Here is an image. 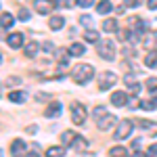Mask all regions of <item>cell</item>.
Returning a JSON list of instances; mask_svg holds the SVG:
<instances>
[{
    "label": "cell",
    "mask_w": 157,
    "mask_h": 157,
    "mask_svg": "<svg viewBox=\"0 0 157 157\" xmlns=\"http://www.w3.org/2000/svg\"><path fill=\"white\" fill-rule=\"evenodd\" d=\"M13 15H9V13H2V29H9V27H13Z\"/></svg>",
    "instance_id": "22"
},
{
    "label": "cell",
    "mask_w": 157,
    "mask_h": 157,
    "mask_svg": "<svg viewBox=\"0 0 157 157\" xmlns=\"http://www.w3.org/2000/svg\"><path fill=\"white\" fill-rule=\"evenodd\" d=\"M145 65L147 67H155L157 65V50H151V52L145 57Z\"/></svg>",
    "instance_id": "20"
},
{
    "label": "cell",
    "mask_w": 157,
    "mask_h": 157,
    "mask_svg": "<svg viewBox=\"0 0 157 157\" xmlns=\"http://www.w3.org/2000/svg\"><path fill=\"white\" fill-rule=\"evenodd\" d=\"M80 23H82V25H90V23H92V19H90L88 15H84V17L80 19Z\"/></svg>",
    "instance_id": "33"
},
{
    "label": "cell",
    "mask_w": 157,
    "mask_h": 157,
    "mask_svg": "<svg viewBox=\"0 0 157 157\" xmlns=\"http://www.w3.org/2000/svg\"><path fill=\"white\" fill-rule=\"evenodd\" d=\"M109 155H113V157L128 155V149H126V147H113V149H109Z\"/></svg>",
    "instance_id": "21"
},
{
    "label": "cell",
    "mask_w": 157,
    "mask_h": 157,
    "mask_svg": "<svg viewBox=\"0 0 157 157\" xmlns=\"http://www.w3.org/2000/svg\"><path fill=\"white\" fill-rule=\"evenodd\" d=\"M75 136H78L75 132H71V130H65V132L61 134V145H65V147H71V143L75 140Z\"/></svg>",
    "instance_id": "12"
},
{
    "label": "cell",
    "mask_w": 157,
    "mask_h": 157,
    "mask_svg": "<svg viewBox=\"0 0 157 157\" xmlns=\"http://www.w3.org/2000/svg\"><path fill=\"white\" fill-rule=\"evenodd\" d=\"M113 11V4L109 2V0H101L97 4V13H101V15H107V13Z\"/></svg>",
    "instance_id": "14"
},
{
    "label": "cell",
    "mask_w": 157,
    "mask_h": 157,
    "mask_svg": "<svg viewBox=\"0 0 157 157\" xmlns=\"http://www.w3.org/2000/svg\"><path fill=\"white\" fill-rule=\"evenodd\" d=\"M38 50H40V44L38 42H27L25 44V57H36Z\"/></svg>",
    "instance_id": "15"
},
{
    "label": "cell",
    "mask_w": 157,
    "mask_h": 157,
    "mask_svg": "<svg viewBox=\"0 0 157 157\" xmlns=\"http://www.w3.org/2000/svg\"><path fill=\"white\" fill-rule=\"evenodd\" d=\"M103 29H105V32H117V21H115V19H105V21H103Z\"/></svg>",
    "instance_id": "18"
},
{
    "label": "cell",
    "mask_w": 157,
    "mask_h": 157,
    "mask_svg": "<svg viewBox=\"0 0 157 157\" xmlns=\"http://www.w3.org/2000/svg\"><path fill=\"white\" fill-rule=\"evenodd\" d=\"M126 103H128V97H126V92L117 90V92H113V94H111V105H115V107H124Z\"/></svg>",
    "instance_id": "7"
},
{
    "label": "cell",
    "mask_w": 157,
    "mask_h": 157,
    "mask_svg": "<svg viewBox=\"0 0 157 157\" xmlns=\"http://www.w3.org/2000/svg\"><path fill=\"white\" fill-rule=\"evenodd\" d=\"M97 52L103 57V59H109V61L115 59V46H113V42H111V40H98Z\"/></svg>",
    "instance_id": "2"
},
{
    "label": "cell",
    "mask_w": 157,
    "mask_h": 157,
    "mask_svg": "<svg viewBox=\"0 0 157 157\" xmlns=\"http://www.w3.org/2000/svg\"><path fill=\"white\" fill-rule=\"evenodd\" d=\"M29 17H32V13L27 11V9H19V19H21V21H27Z\"/></svg>",
    "instance_id": "27"
},
{
    "label": "cell",
    "mask_w": 157,
    "mask_h": 157,
    "mask_svg": "<svg viewBox=\"0 0 157 157\" xmlns=\"http://www.w3.org/2000/svg\"><path fill=\"white\" fill-rule=\"evenodd\" d=\"M86 117H88V111H86V107L82 105V103H73L71 105V120L75 126H82V124H86Z\"/></svg>",
    "instance_id": "3"
},
{
    "label": "cell",
    "mask_w": 157,
    "mask_h": 157,
    "mask_svg": "<svg viewBox=\"0 0 157 157\" xmlns=\"http://www.w3.org/2000/svg\"><path fill=\"white\" fill-rule=\"evenodd\" d=\"M132 149H134V151H138V149H140V140H134V143H132Z\"/></svg>",
    "instance_id": "37"
},
{
    "label": "cell",
    "mask_w": 157,
    "mask_h": 157,
    "mask_svg": "<svg viewBox=\"0 0 157 157\" xmlns=\"http://www.w3.org/2000/svg\"><path fill=\"white\" fill-rule=\"evenodd\" d=\"M124 4L126 6H138V4H143V0H124Z\"/></svg>",
    "instance_id": "31"
},
{
    "label": "cell",
    "mask_w": 157,
    "mask_h": 157,
    "mask_svg": "<svg viewBox=\"0 0 157 157\" xmlns=\"http://www.w3.org/2000/svg\"><path fill=\"white\" fill-rule=\"evenodd\" d=\"M92 2H94V0H75L78 6H92Z\"/></svg>",
    "instance_id": "32"
},
{
    "label": "cell",
    "mask_w": 157,
    "mask_h": 157,
    "mask_svg": "<svg viewBox=\"0 0 157 157\" xmlns=\"http://www.w3.org/2000/svg\"><path fill=\"white\" fill-rule=\"evenodd\" d=\"M46 117H55V115H61V103H50L46 111H44Z\"/></svg>",
    "instance_id": "13"
},
{
    "label": "cell",
    "mask_w": 157,
    "mask_h": 157,
    "mask_svg": "<svg viewBox=\"0 0 157 157\" xmlns=\"http://www.w3.org/2000/svg\"><path fill=\"white\" fill-rule=\"evenodd\" d=\"M71 149H73V151H86V149H88V140H86L84 136H80V134H78V136H75V140L71 143Z\"/></svg>",
    "instance_id": "11"
},
{
    "label": "cell",
    "mask_w": 157,
    "mask_h": 157,
    "mask_svg": "<svg viewBox=\"0 0 157 157\" xmlns=\"http://www.w3.org/2000/svg\"><path fill=\"white\" fill-rule=\"evenodd\" d=\"M147 46H151V44H157V32H151V40H145Z\"/></svg>",
    "instance_id": "30"
},
{
    "label": "cell",
    "mask_w": 157,
    "mask_h": 157,
    "mask_svg": "<svg viewBox=\"0 0 157 157\" xmlns=\"http://www.w3.org/2000/svg\"><path fill=\"white\" fill-rule=\"evenodd\" d=\"M6 44H9V46H11V48H19V46H21V44H23V36H21V34H17V32H15V34H11V36L6 38Z\"/></svg>",
    "instance_id": "10"
},
{
    "label": "cell",
    "mask_w": 157,
    "mask_h": 157,
    "mask_svg": "<svg viewBox=\"0 0 157 157\" xmlns=\"http://www.w3.org/2000/svg\"><path fill=\"white\" fill-rule=\"evenodd\" d=\"M115 82H117V75L111 73V71H105L101 75V80H98V90H107V88H111Z\"/></svg>",
    "instance_id": "5"
},
{
    "label": "cell",
    "mask_w": 157,
    "mask_h": 157,
    "mask_svg": "<svg viewBox=\"0 0 157 157\" xmlns=\"http://www.w3.org/2000/svg\"><path fill=\"white\" fill-rule=\"evenodd\" d=\"M147 6H149L151 11H157V0H149V2H147Z\"/></svg>",
    "instance_id": "34"
},
{
    "label": "cell",
    "mask_w": 157,
    "mask_h": 157,
    "mask_svg": "<svg viewBox=\"0 0 157 157\" xmlns=\"http://www.w3.org/2000/svg\"><path fill=\"white\" fill-rule=\"evenodd\" d=\"M149 153H151V155H157V143L149 147Z\"/></svg>",
    "instance_id": "36"
},
{
    "label": "cell",
    "mask_w": 157,
    "mask_h": 157,
    "mask_svg": "<svg viewBox=\"0 0 157 157\" xmlns=\"http://www.w3.org/2000/svg\"><path fill=\"white\" fill-rule=\"evenodd\" d=\"M84 38H86V42H98V34L94 32V29H88L84 34Z\"/></svg>",
    "instance_id": "24"
},
{
    "label": "cell",
    "mask_w": 157,
    "mask_h": 157,
    "mask_svg": "<svg viewBox=\"0 0 157 157\" xmlns=\"http://www.w3.org/2000/svg\"><path fill=\"white\" fill-rule=\"evenodd\" d=\"M143 109H157V97L153 101H149V103H143Z\"/></svg>",
    "instance_id": "29"
},
{
    "label": "cell",
    "mask_w": 157,
    "mask_h": 157,
    "mask_svg": "<svg viewBox=\"0 0 157 157\" xmlns=\"http://www.w3.org/2000/svg\"><path fill=\"white\" fill-rule=\"evenodd\" d=\"M105 111H107V109L103 107V105H98V107L92 111V115H94V117H101V115H105Z\"/></svg>",
    "instance_id": "28"
},
{
    "label": "cell",
    "mask_w": 157,
    "mask_h": 157,
    "mask_svg": "<svg viewBox=\"0 0 157 157\" xmlns=\"http://www.w3.org/2000/svg\"><path fill=\"white\" fill-rule=\"evenodd\" d=\"M145 86H147V90H151V92H157V78H149L145 82Z\"/></svg>",
    "instance_id": "25"
},
{
    "label": "cell",
    "mask_w": 157,
    "mask_h": 157,
    "mask_svg": "<svg viewBox=\"0 0 157 157\" xmlns=\"http://www.w3.org/2000/svg\"><path fill=\"white\" fill-rule=\"evenodd\" d=\"M9 101H13V103H25V92H21V90L9 92Z\"/></svg>",
    "instance_id": "16"
},
{
    "label": "cell",
    "mask_w": 157,
    "mask_h": 157,
    "mask_svg": "<svg viewBox=\"0 0 157 157\" xmlns=\"http://www.w3.org/2000/svg\"><path fill=\"white\" fill-rule=\"evenodd\" d=\"M115 115H105V117H101V120H98V130H109V128H113V126H115Z\"/></svg>",
    "instance_id": "8"
},
{
    "label": "cell",
    "mask_w": 157,
    "mask_h": 157,
    "mask_svg": "<svg viewBox=\"0 0 157 157\" xmlns=\"http://www.w3.org/2000/svg\"><path fill=\"white\" fill-rule=\"evenodd\" d=\"M69 55H73V57H82V55H84V46H82L80 42H73L71 46H69Z\"/></svg>",
    "instance_id": "17"
},
{
    "label": "cell",
    "mask_w": 157,
    "mask_h": 157,
    "mask_svg": "<svg viewBox=\"0 0 157 157\" xmlns=\"http://www.w3.org/2000/svg\"><path fill=\"white\" fill-rule=\"evenodd\" d=\"M65 147V145H63ZM63 147H50L48 151H46V155L48 157H55V155H65V149Z\"/></svg>",
    "instance_id": "23"
},
{
    "label": "cell",
    "mask_w": 157,
    "mask_h": 157,
    "mask_svg": "<svg viewBox=\"0 0 157 157\" xmlns=\"http://www.w3.org/2000/svg\"><path fill=\"white\" fill-rule=\"evenodd\" d=\"M128 38H130V32H128V29H126V32H120V40H124V42H126Z\"/></svg>",
    "instance_id": "35"
},
{
    "label": "cell",
    "mask_w": 157,
    "mask_h": 157,
    "mask_svg": "<svg viewBox=\"0 0 157 157\" xmlns=\"http://www.w3.org/2000/svg\"><path fill=\"white\" fill-rule=\"evenodd\" d=\"M92 75H94V67L88 65V63H80V65H75L73 71H71V78L75 80V84H80V86L88 84V82L92 80Z\"/></svg>",
    "instance_id": "1"
},
{
    "label": "cell",
    "mask_w": 157,
    "mask_h": 157,
    "mask_svg": "<svg viewBox=\"0 0 157 157\" xmlns=\"http://www.w3.org/2000/svg\"><path fill=\"white\" fill-rule=\"evenodd\" d=\"M140 105H143V103H140L136 97H130V98H128V107H130V109H136V107H140Z\"/></svg>",
    "instance_id": "26"
},
{
    "label": "cell",
    "mask_w": 157,
    "mask_h": 157,
    "mask_svg": "<svg viewBox=\"0 0 157 157\" xmlns=\"http://www.w3.org/2000/svg\"><path fill=\"white\" fill-rule=\"evenodd\" d=\"M21 153H25V140L15 138L11 145V155H21Z\"/></svg>",
    "instance_id": "9"
},
{
    "label": "cell",
    "mask_w": 157,
    "mask_h": 157,
    "mask_svg": "<svg viewBox=\"0 0 157 157\" xmlns=\"http://www.w3.org/2000/svg\"><path fill=\"white\" fill-rule=\"evenodd\" d=\"M134 130V121L132 120H124L120 121V128L115 130V140H124V138H128Z\"/></svg>",
    "instance_id": "4"
},
{
    "label": "cell",
    "mask_w": 157,
    "mask_h": 157,
    "mask_svg": "<svg viewBox=\"0 0 157 157\" xmlns=\"http://www.w3.org/2000/svg\"><path fill=\"white\" fill-rule=\"evenodd\" d=\"M34 9H36L40 15H48V13H52L55 4H52L50 0H34Z\"/></svg>",
    "instance_id": "6"
},
{
    "label": "cell",
    "mask_w": 157,
    "mask_h": 157,
    "mask_svg": "<svg viewBox=\"0 0 157 157\" xmlns=\"http://www.w3.org/2000/svg\"><path fill=\"white\" fill-rule=\"evenodd\" d=\"M63 25H65V19H63V17H52V19L48 21V27H50V29H61Z\"/></svg>",
    "instance_id": "19"
}]
</instances>
